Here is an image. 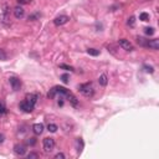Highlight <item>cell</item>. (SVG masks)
<instances>
[{"instance_id": "obj_1", "label": "cell", "mask_w": 159, "mask_h": 159, "mask_svg": "<svg viewBox=\"0 0 159 159\" xmlns=\"http://www.w3.org/2000/svg\"><path fill=\"white\" fill-rule=\"evenodd\" d=\"M78 91L86 97H92L93 96V92H95L92 83H82V85L78 86Z\"/></svg>"}, {"instance_id": "obj_2", "label": "cell", "mask_w": 159, "mask_h": 159, "mask_svg": "<svg viewBox=\"0 0 159 159\" xmlns=\"http://www.w3.org/2000/svg\"><path fill=\"white\" fill-rule=\"evenodd\" d=\"M43 146H44V150L46 153L52 152L54 148H55V140L54 138H45L43 142Z\"/></svg>"}, {"instance_id": "obj_3", "label": "cell", "mask_w": 159, "mask_h": 159, "mask_svg": "<svg viewBox=\"0 0 159 159\" xmlns=\"http://www.w3.org/2000/svg\"><path fill=\"white\" fill-rule=\"evenodd\" d=\"M19 107H20V110H22L24 112H26V113H30V112H32L34 111V105H31L29 101H26V99H25V101H22L20 105H19Z\"/></svg>"}, {"instance_id": "obj_4", "label": "cell", "mask_w": 159, "mask_h": 159, "mask_svg": "<svg viewBox=\"0 0 159 159\" xmlns=\"http://www.w3.org/2000/svg\"><path fill=\"white\" fill-rule=\"evenodd\" d=\"M118 44H119V46H121L123 50H125V51H133V50H134V47H133V45L129 43V40L121 39V40L118 41Z\"/></svg>"}, {"instance_id": "obj_5", "label": "cell", "mask_w": 159, "mask_h": 159, "mask_svg": "<svg viewBox=\"0 0 159 159\" xmlns=\"http://www.w3.org/2000/svg\"><path fill=\"white\" fill-rule=\"evenodd\" d=\"M69 20H70L69 16H66V15H60V16H57V18L54 20V24L56 25V26H61V25L67 24Z\"/></svg>"}, {"instance_id": "obj_6", "label": "cell", "mask_w": 159, "mask_h": 159, "mask_svg": "<svg viewBox=\"0 0 159 159\" xmlns=\"http://www.w3.org/2000/svg\"><path fill=\"white\" fill-rule=\"evenodd\" d=\"M9 82H10V85H11V87H13L14 91H19L21 88V81L18 77H10L9 78Z\"/></svg>"}, {"instance_id": "obj_7", "label": "cell", "mask_w": 159, "mask_h": 159, "mask_svg": "<svg viewBox=\"0 0 159 159\" xmlns=\"http://www.w3.org/2000/svg\"><path fill=\"white\" fill-rule=\"evenodd\" d=\"M14 152L18 154V155H24L26 153V147L24 144H15L14 146Z\"/></svg>"}, {"instance_id": "obj_8", "label": "cell", "mask_w": 159, "mask_h": 159, "mask_svg": "<svg viewBox=\"0 0 159 159\" xmlns=\"http://www.w3.org/2000/svg\"><path fill=\"white\" fill-rule=\"evenodd\" d=\"M147 47L152 49V50H159V40L158 39H153L147 43Z\"/></svg>"}, {"instance_id": "obj_9", "label": "cell", "mask_w": 159, "mask_h": 159, "mask_svg": "<svg viewBox=\"0 0 159 159\" xmlns=\"http://www.w3.org/2000/svg\"><path fill=\"white\" fill-rule=\"evenodd\" d=\"M26 101H29L31 105H36V102H37V99H39V95H36V93H29V95H26Z\"/></svg>"}, {"instance_id": "obj_10", "label": "cell", "mask_w": 159, "mask_h": 159, "mask_svg": "<svg viewBox=\"0 0 159 159\" xmlns=\"http://www.w3.org/2000/svg\"><path fill=\"white\" fill-rule=\"evenodd\" d=\"M32 131H34V133H35L36 136L41 134V133H43V131H44V124L43 123H36V124H34V125H32Z\"/></svg>"}, {"instance_id": "obj_11", "label": "cell", "mask_w": 159, "mask_h": 159, "mask_svg": "<svg viewBox=\"0 0 159 159\" xmlns=\"http://www.w3.org/2000/svg\"><path fill=\"white\" fill-rule=\"evenodd\" d=\"M55 90H56V93L57 95H60V96H67L69 93H70V91L67 90V88H65V87H61V86H56L55 87Z\"/></svg>"}, {"instance_id": "obj_12", "label": "cell", "mask_w": 159, "mask_h": 159, "mask_svg": "<svg viewBox=\"0 0 159 159\" xmlns=\"http://www.w3.org/2000/svg\"><path fill=\"white\" fill-rule=\"evenodd\" d=\"M24 14H25V11H24V9L21 6H16L15 9H14V15H15V18L16 19H21V18H24Z\"/></svg>"}, {"instance_id": "obj_13", "label": "cell", "mask_w": 159, "mask_h": 159, "mask_svg": "<svg viewBox=\"0 0 159 159\" xmlns=\"http://www.w3.org/2000/svg\"><path fill=\"white\" fill-rule=\"evenodd\" d=\"M66 97H67V99L70 101V103H71L72 106H75V107H77V106H78V101H77V98L75 97V96L71 93V92H70V93H69L67 96H66Z\"/></svg>"}, {"instance_id": "obj_14", "label": "cell", "mask_w": 159, "mask_h": 159, "mask_svg": "<svg viewBox=\"0 0 159 159\" xmlns=\"http://www.w3.org/2000/svg\"><path fill=\"white\" fill-rule=\"evenodd\" d=\"M98 82H99V85L101 86H107V82H108V78H107V76L103 73V75H101L99 76V78H98Z\"/></svg>"}, {"instance_id": "obj_15", "label": "cell", "mask_w": 159, "mask_h": 159, "mask_svg": "<svg viewBox=\"0 0 159 159\" xmlns=\"http://www.w3.org/2000/svg\"><path fill=\"white\" fill-rule=\"evenodd\" d=\"M76 146H77V152L81 153V152H82V149H83V140H82V138H77V140H76Z\"/></svg>"}, {"instance_id": "obj_16", "label": "cell", "mask_w": 159, "mask_h": 159, "mask_svg": "<svg viewBox=\"0 0 159 159\" xmlns=\"http://www.w3.org/2000/svg\"><path fill=\"white\" fill-rule=\"evenodd\" d=\"M87 54L91 56H98L99 55V50L97 49H87Z\"/></svg>"}, {"instance_id": "obj_17", "label": "cell", "mask_w": 159, "mask_h": 159, "mask_svg": "<svg viewBox=\"0 0 159 159\" xmlns=\"http://www.w3.org/2000/svg\"><path fill=\"white\" fill-rule=\"evenodd\" d=\"M47 129H49V132H51V133H55L57 129H58V127L56 124H54V123H51V124H49L47 125Z\"/></svg>"}, {"instance_id": "obj_18", "label": "cell", "mask_w": 159, "mask_h": 159, "mask_svg": "<svg viewBox=\"0 0 159 159\" xmlns=\"http://www.w3.org/2000/svg\"><path fill=\"white\" fill-rule=\"evenodd\" d=\"M6 112H7V110H6L5 103L3 101H0V114H5Z\"/></svg>"}, {"instance_id": "obj_19", "label": "cell", "mask_w": 159, "mask_h": 159, "mask_svg": "<svg viewBox=\"0 0 159 159\" xmlns=\"http://www.w3.org/2000/svg\"><path fill=\"white\" fill-rule=\"evenodd\" d=\"M144 32H146V35L152 36L154 32H155V30H154V28H146V29H144Z\"/></svg>"}, {"instance_id": "obj_20", "label": "cell", "mask_w": 159, "mask_h": 159, "mask_svg": "<svg viewBox=\"0 0 159 159\" xmlns=\"http://www.w3.org/2000/svg\"><path fill=\"white\" fill-rule=\"evenodd\" d=\"M127 24H128V26L134 28V25H136V18L134 16H131V18L128 19V21H127Z\"/></svg>"}, {"instance_id": "obj_21", "label": "cell", "mask_w": 159, "mask_h": 159, "mask_svg": "<svg viewBox=\"0 0 159 159\" xmlns=\"http://www.w3.org/2000/svg\"><path fill=\"white\" fill-rule=\"evenodd\" d=\"M139 20H142V21H148V20H149V14L142 13V14L139 15Z\"/></svg>"}, {"instance_id": "obj_22", "label": "cell", "mask_w": 159, "mask_h": 159, "mask_svg": "<svg viewBox=\"0 0 159 159\" xmlns=\"http://www.w3.org/2000/svg\"><path fill=\"white\" fill-rule=\"evenodd\" d=\"M60 69H62V70H67V71H75V69L72 67V66H69V65H65V63H61L60 65Z\"/></svg>"}, {"instance_id": "obj_23", "label": "cell", "mask_w": 159, "mask_h": 159, "mask_svg": "<svg viewBox=\"0 0 159 159\" xmlns=\"http://www.w3.org/2000/svg\"><path fill=\"white\" fill-rule=\"evenodd\" d=\"M143 69L147 73H153L154 72V69H153V66H148V65H144L143 66Z\"/></svg>"}, {"instance_id": "obj_24", "label": "cell", "mask_w": 159, "mask_h": 159, "mask_svg": "<svg viewBox=\"0 0 159 159\" xmlns=\"http://www.w3.org/2000/svg\"><path fill=\"white\" fill-rule=\"evenodd\" d=\"M56 95H57V93H56V90H55V87H54V88H51V90L49 91V93H47V97H49V98H54V97H55Z\"/></svg>"}, {"instance_id": "obj_25", "label": "cell", "mask_w": 159, "mask_h": 159, "mask_svg": "<svg viewBox=\"0 0 159 159\" xmlns=\"http://www.w3.org/2000/svg\"><path fill=\"white\" fill-rule=\"evenodd\" d=\"M61 81H62L63 83H69V81H70V77H69V75H67V73L62 75V76H61Z\"/></svg>"}, {"instance_id": "obj_26", "label": "cell", "mask_w": 159, "mask_h": 159, "mask_svg": "<svg viewBox=\"0 0 159 159\" xmlns=\"http://www.w3.org/2000/svg\"><path fill=\"white\" fill-rule=\"evenodd\" d=\"M6 58H7V55L5 54V51H4V50H0V60H1V61H5Z\"/></svg>"}, {"instance_id": "obj_27", "label": "cell", "mask_w": 159, "mask_h": 159, "mask_svg": "<svg viewBox=\"0 0 159 159\" xmlns=\"http://www.w3.org/2000/svg\"><path fill=\"white\" fill-rule=\"evenodd\" d=\"M39 18H40V14H39V13H36V14H32V15H30V16H29V20L34 21V20H36V19H39Z\"/></svg>"}, {"instance_id": "obj_28", "label": "cell", "mask_w": 159, "mask_h": 159, "mask_svg": "<svg viewBox=\"0 0 159 159\" xmlns=\"http://www.w3.org/2000/svg\"><path fill=\"white\" fill-rule=\"evenodd\" d=\"M16 1H18L20 5H28L32 1V0H16Z\"/></svg>"}, {"instance_id": "obj_29", "label": "cell", "mask_w": 159, "mask_h": 159, "mask_svg": "<svg viewBox=\"0 0 159 159\" xmlns=\"http://www.w3.org/2000/svg\"><path fill=\"white\" fill-rule=\"evenodd\" d=\"M26 143H28L29 146H34V144L36 143V138H29V139L26 140Z\"/></svg>"}, {"instance_id": "obj_30", "label": "cell", "mask_w": 159, "mask_h": 159, "mask_svg": "<svg viewBox=\"0 0 159 159\" xmlns=\"http://www.w3.org/2000/svg\"><path fill=\"white\" fill-rule=\"evenodd\" d=\"M55 159H65V154L63 153H57L55 155Z\"/></svg>"}, {"instance_id": "obj_31", "label": "cell", "mask_w": 159, "mask_h": 159, "mask_svg": "<svg viewBox=\"0 0 159 159\" xmlns=\"http://www.w3.org/2000/svg\"><path fill=\"white\" fill-rule=\"evenodd\" d=\"M28 158H29V159H32V158H39V154H37V153H30V154L28 155Z\"/></svg>"}, {"instance_id": "obj_32", "label": "cell", "mask_w": 159, "mask_h": 159, "mask_svg": "<svg viewBox=\"0 0 159 159\" xmlns=\"http://www.w3.org/2000/svg\"><path fill=\"white\" fill-rule=\"evenodd\" d=\"M4 139H5L4 134H1V133H0V143H3V142H4Z\"/></svg>"}]
</instances>
